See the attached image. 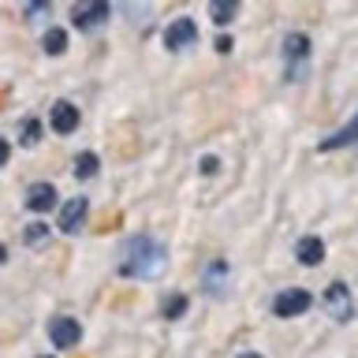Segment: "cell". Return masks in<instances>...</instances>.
Segmentation results:
<instances>
[{
  "mask_svg": "<svg viewBox=\"0 0 358 358\" xmlns=\"http://www.w3.org/2000/svg\"><path fill=\"white\" fill-rule=\"evenodd\" d=\"M168 265V250L150 235H131L123 243V254H120V276H161Z\"/></svg>",
  "mask_w": 358,
  "mask_h": 358,
  "instance_id": "1",
  "label": "cell"
},
{
  "mask_svg": "<svg viewBox=\"0 0 358 358\" xmlns=\"http://www.w3.org/2000/svg\"><path fill=\"white\" fill-rule=\"evenodd\" d=\"M112 15V8L105 4V0H78V4H71V22L78 30H101L108 22Z\"/></svg>",
  "mask_w": 358,
  "mask_h": 358,
  "instance_id": "2",
  "label": "cell"
},
{
  "mask_svg": "<svg viewBox=\"0 0 358 358\" xmlns=\"http://www.w3.org/2000/svg\"><path fill=\"white\" fill-rule=\"evenodd\" d=\"M284 60H287V78H306V60H310V38L306 34H287L284 41Z\"/></svg>",
  "mask_w": 358,
  "mask_h": 358,
  "instance_id": "3",
  "label": "cell"
},
{
  "mask_svg": "<svg viewBox=\"0 0 358 358\" xmlns=\"http://www.w3.org/2000/svg\"><path fill=\"white\" fill-rule=\"evenodd\" d=\"M324 313H329L332 321H351L355 317V299H351V287H347L343 280H336V284L324 291Z\"/></svg>",
  "mask_w": 358,
  "mask_h": 358,
  "instance_id": "4",
  "label": "cell"
},
{
  "mask_svg": "<svg viewBox=\"0 0 358 358\" xmlns=\"http://www.w3.org/2000/svg\"><path fill=\"white\" fill-rule=\"evenodd\" d=\"M310 306H313V295L306 287H287V291H280V295L273 299L276 317H299V313H306Z\"/></svg>",
  "mask_w": 358,
  "mask_h": 358,
  "instance_id": "5",
  "label": "cell"
},
{
  "mask_svg": "<svg viewBox=\"0 0 358 358\" xmlns=\"http://www.w3.org/2000/svg\"><path fill=\"white\" fill-rule=\"evenodd\" d=\"M164 45H168V52H190V49H194V45H198L194 19H176V22H168Z\"/></svg>",
  "mask_w": 358,
  "mask_h": 358,
  "instance_id": "6",
  "label": "cell"
},
{
  "mask_svg": "<svg viewBox=\"0 0 358 358\" xmlns=\"http://www.w3.org/2000/svg\"><path fill=\"white\" fill-rule=\"evenodd\" d=\"M49 336H52V343L60 347V351H71V347H78V340H83V324H78L75 317H56L49 324Z\"/></svg>",
  "mask_w": 358,
  "mask_h": 358,
  "instance_id": "7",
  "label": "cell"
},
{
  "mask_svg": "<svg viewBox=\"0 0 358 358\" xmlns=\"http://www.w3.org/2000/svg\"><path fill=\"white\" fill-rule=\"evenodd\" d=\"M86 213H90V201H86V198L64 201V206H60V231H64V235H75L78 228H83Z\"/></svg>",
  "mask_w": 358,
  "mask_h": 358,
  "instance_id": "8",
  "label": "cell"
},
{
  "mask_svg": "<svg viewBox=\"0 0 358 358\" xmlns=\"http://www.w3.org/2000/svg\"><path fill=\"white\" fill-rule=\"evenodd\" d=\"M49 120H52V131L56 134H75L78 131V108L71 105V101H56Z\"/></svg>",
  "mask_w": 358,
  "mask_h": 358,
  "instance_id": "9",
  "label": "cell"
},
{
  "mask_svg": "<svg viewBox=\"0 0 358 358\" xmlns=\"http://www.w3.org/2000/svg\"><path fill=\"white\" fill-rule=\"evenodd\" d=\"M27 209H34V213H49V209H56V187H52V183H38V187H30V194H27Z\"/></svg>",
  "mask_w": 358,
  "mask_h": 358,
  "instance_id": "10",
  "label": "cell"
},
{
  "mask_svg": "<svg viewBox=\"0 0 358 358\" xmlns=\"http://www.w3.org/2000/svg\"><path fill=\"white\" fill-rule=\"evenodd\" d=\"M228 276H231L228 262H213V265H206V276H201V284H206L209 295H224V284H228Z\"/></svg>",
  "mask_w": 358,
  "mask_h": 358,
  "instance_id": "11",
  "label": "cell"
},
{
  "mask_svg": "<svg viewBox=\"0 0 358 358\" xmlns=\"http://www.w3.org/2000/svg\"><path fill=\"white\" fill-rule=\"evenodd\" d=\"M295 257H299L302 265H321L324 262V243L317 239V235H306V239H299Z\"/></svg>",
  "mask_w": 358,
  "mask_h": 358,
  "instance_id": "12",
  "label": "cell"
},
{
  "mask_svg": "<svg viewBox=\"0 0 358 358\" xmlns=\"http://www.w3.org/2000/svg\"><path fill=\"white\" fill-rule=\"evenodd\" d=\"M351 142H358V112L351 116V123H347V127H340L336 134H329V138L321 142V153H329V150H340V145H351Z\"/></svg>",
  "mask_w": 358,
  "mask_h": 358,
  "instance_id": "13",
  "label": "cell"
},
{
  "mask_svg": "<svg viewBox=\"0 0 358 358\" xmlns=\"http://www.w3.org/2000/svg\"><path fill=\"white\" fill-rule=\"evenodd\" d=\"M41 49L49 52V56H60V52L67 49V30L49 27V30H45V38H41Z\"/></svg>",
  "mask_w": 358,
  "mask_h": 358,
  "instance_id": "14",
  "label": "cell"
},
{
  "mask_svg": "<svg viewBox=\"0 0 358 358\" xmlns=\"http://www.w3.org/2000/svg\"><path fill=\"white\" fill-rule=\"evenodd\" d=\"M97 168H101L97 153H78V157H75V179H94Z\"/></svg>",
  "mask_w": 358,
  "mask_h": 358,
  "instance_id": "15",
  "label": "cell"
},
{
  "mask_svg": "<svg viewBox=\"0 0 358 358\" xmlns=\"http://www.w3.org/2000/svg\"><path fill=\"white\" fill-rule=\"evenodd\" d=\"M19 138H22V145H38V138H41V120H34V116H27L19 123Z\"/></svg>",
  "mask_w": 358,
  "mask_h": 358,
  "instance_id": "16",
  "label": "cell"
},
{
  "mask_svg": "<svg viewBox=\"0 0 358 358\" xmlns=\"http://www.w3.org/2000/svg\"><path fill=\"white\" fill-rule=\"evenodd\" d=\"M187 306H190L187 295H168L164 306H161V313H164L168 321H176V317H183V313H187Z\"/></svg>",
  "mask_w": 358,
  "mask_h": 358,
  "instance_id": "17",
  "label": "cell"
},
{
  "mask_svg": "<svg viewBox=\"0 0 358 358\" xmlns=\"http://www.w3.org/2000/svg\"><path fill=\"white\" fill-rule=\"evenodd\" d=\"M209 11H213V19H217V22H228V19H231L239 8H235V4H213Z\"/></svg>",
  "mask_w": 358,
  "mask_h": 358,
  "instance_id": "18",
  "label": "cell"
},
{
  "mask_svg": "<svg viewBox=\"0 0 358 358\" xmlns=\"http://www.w3.org/2000/svg\"><path fill=\"white\" fill-rule=\"evenodd\" d=\"M45 235H49V228H45V224H34V228H27V243H45Z\"/></svg>",
  "mask_w": 358,
  "mask_h": 358,
  "instance_id": "19",
  "label": "cell"
},
{
  "mask_svg": "<svg viewBox=\"0 0 358 358\" xmlns=\"http://www.w3.org/2000/svg\"><path fill=\"white\" fill-rule=\"evenodd\" d=\"M239 358H262V355H257V351H243Z\"/></svg>",
  "mask_w": 358,
  "mask_h": 358,
  "instance_id": "20",
  "label": "cell"
},
{
  "mask_svg": "<svg viewBox=\"0 0 358 358\" xmlns=\"http://www.w3.org/2000/svg\"><path fill=\"white\" fill-rule=\"evenodd\" d=\"M41 358H49V355H41Z\"/></svg>",
  "mask_w": 358,
  "mask_h": 358,
  "instance_id": "21",
  "label": "cell"
}]
</instances>
